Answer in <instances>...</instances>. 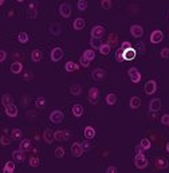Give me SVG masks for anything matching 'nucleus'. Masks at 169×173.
<instances>
[{"label": "nucleus", "instance_id": "nucleus-1", "mask_svg": "<svg viewBox=\"0 0 169 173\" xmlns=\"http://www.w3.org/2000/svg\"><path fill=\"white\" fill-rule=\"evenodd\" d=\"M134 165H136V168L138 169H144L148 167V160L146 157L142 154V153H137L136 157H134Z\"/></svg>", "mask_w": 169, "mask_h": 173}, {"label": "nucleus", "instance_id": "nucleus-2", "mask_svg": "<svg viewBox=\"0 0 169 173\" xmlns=\"http://www.w3.org/2000/svg\"><path fill=\"white\" fill-rule=\"evenodd\" d=\"M128 74H129L130 81L133 83H138L141 81V73L138 71V69H136V67H130L129 71H128Z\"/></svg>", "mask_w": 169, "mask_h": 173}, {"label": "nucleus", "instance_id": "nucleus-3", "mask_svg": "<svg viewBox=\"0 0 169 173\" xmlns=\"http://www.w3.org/2000/svg\"><path fill=\"white\" fill-rule=\"evenodd\" d=\"M163 39H164V34H163V31H160V30H154V31L150 34V43H153V45L161 43Z\"/></svg>", "mask_w": 169, "mask_h": 173}, {"label": "nucleus", "instance_id": "nucleus-4", "mask_svg": "<svg viewBox=\"0 0 169 173\" xmlns=\"http://www.w3.org/2000/svg\"><path fill=\"white\" fill-rule=\"evenodd\" d=\"M63 118H65V115H63V113L60 110H54L50 114V121L52 124H60L63 121Z\"/></svg>", "mask_w": 169, "mask_h": 173}, {"label": "nucleus", "instance_id": "nucleus-5", "mask_svg": "<svg viewBox=\"0 0 169 173\" xmlns=\"http://www.w3.org/2000/svg\"><path fill=\"white\" fill-rule=\"evenodd\" d=\"M59 13L62 18H70V15H71V7L70 4H67V3H62V4L59 5Z\"/></svg>", "mask_w": 169, "mask_h": 173}, {"label": "nucleus", "instance_id": "nucleus-6", "mask_svg": "<svg viewBox=\"0 0 169 173\" xmlns=\"http://www.w3.org/2000/svg\"><path fill=\"white\" fill-rule=\"evenodd\" d=\"M50 58H51L52 62H59L63 58V50L60 47H55V49L51 50V54H50Z\"/></svg>", "mask_w": 169, "mask_h": 173}, {"label": "nucleus", "instance_id": "nucleus-7", "mask_svg": "<svg viewBox=\"0 0 169 173\" xmlns=\"http://www.w3.org/2000/svg\"><path fill=\"white\" fill-rule=\"evenodd\" d=\"M137 55V51L133 49V47H128V49L122 50V56L124 60H133Z\"/></svg>", "mask_w": 169, "mask_h": 173}, {"label": "nucleus", "instance_id": "nucleus-8", "mask_svg": "<svg viewBox=\"0 0 169 173\" xmlns=\"http://www.w3.org/2000/svg\"><path fill=\"white\" fill-rule=\"evenodd\" d=\"M70 138V132L69 130H56L54 132V140L56 141H67Z\"/></svg>", "mask_w": 169, "mask_h": 173}, {"label": "nucleus", "instance_id": "nucleus-9", "mask_svg": "<svg viewBox=\"0 0 169 173\" xmlns=\"http://www.w3.org/2000/svg\"><path fill=\"white\" fill-rule=\"evenodd\" d=\"M98 99H99V90L97 87H91L89 90V102L95 105L98 103Z\"/></svg>", "mask_w": 169, "mask_h": 173}, {"label": "nucleus", "instance_id": "nucleus-10", "mask_svg": "<svg viewBox=\"0 0 169 173\" xmlns=\"http://www.w3.org/2000/svg\"><path fill=\"white\" fill-rule=\"evenodd\" d=\"M157 90V83L156 81H148L146 83H145V93L148 94V96H152V94H154Z\"/></svg>", "mask_w": 169, "mask_h": 173}, {"label": "nucleus", "instance_id": "nucleus-11", "mask_svg": "<svg viewBox=\"0 0 169 173\" xmlns=\"http://www.w3.org/2000/svg\"><path fill=\"white\" fill-rule=\"evenodd\" d=\"M71 154L74 157H81L83 154V148H82V144L79 142H74L71 145Z\"/></svg>", "mask_w": 169, "mask_h": 173}, {"label": "nucleus", "instance_id": "nucleus-12", "mask_svg": "<svg viewBox=\"0 0 169 173\" xmlns=\"http://www.w3.org/2000/svg\"><path fill=\"white\" fill-rule=\"evenodd\" d=\"M90 32H91V36H93V38L101 39L103 36V34H105V28L102 26H94Z\"/></svg>", "mask_w": 169, "mask_h": 173}, {"label": "nucleus", "instance_id": "nucleus-13", "mask_svg": "<svg viewBox=\"0 0 169 173\" xmlns=\"http://www.w3.org/2000/svg\"><path fill=\"white\" fill-rule=\"evenodd\" d=\"M91 75H93V79L94 81H102L106 78V71H105L103 69H95L93 70V73H91Z\"/></svg>", "mask_w": 169, "mask_h": 173}, {"label": "nucleus", "instance_id": "nucleus-14", "mask_svg": "<svg viewBox=\"0 0 169 173\" xmlns=\"http://www.w3.org/2000/svg\"><path fill=\"white\" fill-rule=\"evenodd\" d=\"M130 34L134 36V38H141V36L144 35V30L141 26L138 24H133L130 27Z\"/></svg>", "mask_w": 169, "mask_h": 173}, {"label": "nucleus", "instance_id": "nucleus-15", "mask_svg": "<svg viewBox=\"0 0 169 173\" xmlns=\"http://www.w3.org/2000/svg\"><path fill=\"white\" fill-rule=\"evenodd\" d=\"M160 109H161V101L158 99V98H153L149 103V110L156 113V111H158Z\"/></svg>", "mask_w": 169, "mask_h": 173}, {"label": "nucleus", "instance_id": "nucleus-16", "mask_svg": "<svg viewBox=\"0 0 169 173\" xmlns=\"http://www.w3.org/2000/svg\"><path fill=\"white\" fill-rule=\"evenodd\" d=\"M5 114L8 115L9 118H15L16 115H18V107H16L13 103H11L9 106L5 107Z\"/></svg>", "mask_w": 169, "mask_h": 173}, {"label": "nucleus", "instance_id": "nucleus-17", "mask_svg": "<svg viewBox=\"0 0 169 173\" xmlns=\"http://www.w3.org/2000/svg\"><path fill=\"white\" fill-rule=\"evenodd\" d=\"M84 26H86V22H84L83 18H77L73 23L74 30H77V31H81L82 28H84Z\"/></svg>", "mask_w": 169, "mask_h": 173}, {"label": "nucleus", "instance_id": "nucleus-18", "mask_svg": "<svg viewBox=\"0 0 169 173\" xmlns=\"http://www.w3.org/2000/svg\"><path fill=\"white\" fill-rule=\"evenodd\" d=\"M43 140H45L47 144H51L54 141V132L51 129H46L45 133H43Z\"/></svg>", "mask_w": 169, "mask_h": 173}, {"label": "nucleus", "instance_id": "nucleus-19", "mask_svg": "<svg viewBox=\"0 0 169 173\" xmlns=\"http://www.w3.org/2000/svg\"><path fill=\"white\" fill-rule=\"evenodd\" d=\"M73 114H74V117H77V118L82 117V114H83V106L82 105H79V103L74 105L73 106Z\"/></svg>", "mask_w": 169, "mask_h": 173}, {"label": "nucleus", "instance_id": "nucleus-20", "mask_svg": "<svg viewBox=\"0 0 169 173\" xmlns=\"http://www.w3.org/2000/svg\"><path fill=\"white\" fill-rule=\"evenodd\" d=\"M27 16H28V18H31V19H35L36 18V3L35 2L30 3V5H28V13H27Z\"/></svg>", "mask_w": 169, "mask_h": 173}, {"label": "nucleus", "instance_id": "nucleus-21", "mask_svg": "<svg viewBox=\"0 0 169 173\" xmlns=\"http://www.w3.org/2000/svg\"><path fill=\"white\" fill-rule=\"evenodd\" d=\"M84 137L87 138V140H91V138L95 137V129L93 126H86L84 128Z\"/></svg>", "mask_w": 169, "mask_h": 173}, {"label": "nucleus", "instance_id": "nucleus-22", "mask_svg": "<svg viewBox=\"0 0 169 173\" xmlns=\"http://www.w3.org/2000/svg\"><path fill=\"white\" fill-rule=\"evenodd\" d=\"M70 93L73 94V96H81V93H82V86L78 83H74L70 86Z\"/></svg>", "mask_w": 169, "mask_h": 173}, {"label": "nucleus", "instance_id": "nucleus-23", "mask_svg": "<svg viewBox=\"0 0 169 173\" xmlns=\"http://www.w3.org/2000/svg\"><path fill=\"white\" fill-rule=\"evenodd\" d=\"M12 101H13L12 96H11V94H8V93H5L4 96L2 97V103H3V106H4V107H7V106H9L11 103H13Z\"/></svg>", "mask_w": 169, "mask_h": 173}, {"label": "nucleus", "instance_id": "nucleus-24", "mask_svg": "<svg viewBox=\"0 0 169 173\" xmlns=\"http://www.w3.org/2000/svg\"><path fill=\"white\" fill-rule=\"evenodd\" d=\"M15 171V162L13 161H7L3 167V172L4 173H12Z\"/></svg>", "mask_w": 169, "mask_h": 173}, {"label": "nucleus", "instance_id": "nucleus-25", "mask_svg": "<svg viewBox=\"0 0 169 173\" xmlns=\"http://www.w3.org/2000/svg\"><path fill=\"white\" fill-rule=\"evenodd\" d=\"M12 158L15 161H18V162H23V161H24V154H23V150H20V149H19V150H15L12 153Z\"/></svg>", "mask_w": 169, "mask_h": 173}, {"label": "nucleus", "instance_id": "nucleus-26", "mask_svg": "<svg viewBox=\"0 0 169 173\" xmlns=\"http://www.w3.org/2000/svg\"><path fill=\"white\" fill-rule=\"evenodd\" d=\"M22 70H23V64L20 62H13L11 64V73L12 74H20Z\"/></svg>", "mask_w": 169, "mask_h": 173}, {"label": "nucleus", "instance_id": "nucleus-27", "mask_svg": "<svg viewBox=\"0 0 169 173\" xmlns=\"http://www.w3.org/2000/svg\"><path fill=\"white\" fill-rule=\"evenodd\" d=\"M42 56H43V54L40 50H34L31 52V59L34 62H40V60H42Z\"/></svg>", "mask_w": 169, "mask_h": 173}, {"label": "nucleus", "instance_id": "nucleus-28", "mask_svg": "<svg viewBox=\"0 0 169 173\" xmlns=\"http://www.w3.org/2000/svg\"><path fill=\"white\" fill-rule=\"evenodd\" d=\"M99 52L102 54V55H107V54H110V50H111V46L109 45V43H102L99 49Z\"/></svg>", "mask_w": 169, "mask_h": 173}, {"label": "nucleus", "instance_id": "nucleus-29", "mask_svg": "<svg viewBox=\"0 0 169 173\" xmlns=\"http://www.w3.org/2000/svg\"><path fill=\"white\" fill-rule=\"evenodd\" d=\"M50 32L56 36V35H59V34L62 32V28H60V26L58 24V23H52L51 27H50Z\"/></svg>", "mask_w": 169, "mask_h": 173}, {"label": "nucleus", "instance_id": "nucleus-30", "mask_svg": "<svg viewBox=\"0 0 169 173\" xmlns=\"http://www.w3.org/2000/svg\"><path fill=\"white\" fill-rule=\"evenodd\" d=\"M156 167L158 169H167L169 167V162L165 160V158H158V160L156 161Z\"/></svg>", "mask_w": 169, "mask_h": 173}, {"label": "nucleus", "instance_id": "nucleus-31", "mask_svg": "<svg viewBox=\"0 0 169 173\" xmlns=\"http://www.w3.org/2000/svg\"><path fill=\"white\" fill-rule=\"evenodd\" d=\"M31 149V140H23L20 142V150L26 152V150H30Z\"/></svg>", "mask_w": 169, "mask_h": 173}, {"label": "nucleus", "instance_id": "nucleus-32", "mask_svg": "<svg viewBox=\"0 0 169 173\" xmlns=\"http://www.w3.org/2000/svg\"><path fill=\"white\" fill-rule=\"evenodd\" d=\"M78 69V64H75L74 62H71V60H69L66 64H65V70L67 71V73H71V71L77 70Z\"/></svg>", "mask_w": 169, "mask_h": 173}, {"label": "nucleus", "instance_id": "nucleus-33", "mask_svg": "<svg viewBox=\"0 0 169 173\" xmlns=\"http://www.w3.org/2000/svg\"><path fill=\"white\" fill-rule=\"evenodd\" d=\"M106 103L107 105H114V103H117V96L116 94H113V93H110V94H107L106 96Z\"/></svg>", "mask_w": 169, "mask_h": 173}, {"label": "nucleus", "instance_id": "nucleus-34", "mask_svg": "<svg viewBox=\"0 0 169 173\" xmlns=\"http://www.w3.org/2000/svg\"><path fill=\"white\" fill-rule=\"evenodd\" d=\"M141 105V99L138 97H131L130 99V107L131 109H137V107H140Z\"/></svg>", "mask_w": 169, "mask_h": 173}, {"label": "nucleus", "instance_id": "nucleus-35", "mask_svg": "<svg viewBox=\"0 0 169 173\" xmlns=\"http://www.w3.org/2000/svg\"><path fill=\"white\" fill-rule=\"evenodd\" d=\"M45 105H46L45 97H38V98L35 99V106L38 107V109H42V107H45Z\"/></svg>", "mask_w": 169, "mask_h": 173}, {"label": "nucleus", "instance_id": "nucleus-36", "mask_svg": "<svg viewBox=\"0 0 169 173\" xmlns=\"http://www.w3.org/2000/svg\"><path fill=\"white\" fill-rule=\"evenodd\" d=\"M90 46L93 47V49H99L101 47V39H98V38H93L91 36V39H90Z\"/></svg>", "mask_w": 169, "mask_h": 173}, {"label": "nucleus", "instance_id": "nucleus-37", "mask_svg": "<svg viewBox=\"0 0 169 173\" xmlns=\"http://www.w3.org/2000/svg\"><path fill=\"white\" fill-rule=\"evenodd\" d=\"M83 56L87 58L89 60H93L94 58H95V52H94V50H84Z\"/></svg>", "mask_w": 169, "mask_h": 173}, {"label": "nucleus", "instance_id": "nucleus-38", "mask_svg": "<svg viewBox=\"0 0 169 173\" xmlns=\"http://www.w3.org/2000/svg\"><path fill=\"white\" fill-rule=\"evenodd\" d=\"M23 137V133L20 129H13L12 130V140H20Z\"/></svg>", "mask_w": 169, "mask_h": 173}, {"label": "nucleus", "instance_id": "nucleus-39", "mask_svg": "<svg viewBox=\"0 0 169 173\" xmlns=\"http://www.w3.org/2000/svg\"><path fill=\"white\" fill-rule=\"evenodd\" d=\"M87 0H78V3H77V7H78L79 11H84V9L87 8Z\"/></svg>", "mask_w": 169, "mask_h": 173}, {"label": "nucleus", "instance_id": "nucleus-40", "mask_svg": "<svg viewBox=\"0 0 169 173\" xmlns=\"http://www.w3.org/2000/svg\"><path fill=\"white\" fill-rule=\"evenodd\" d=\"M28 35H27L26 32H19V35H18V40L20 43H27L28 42Z\"/></svg>", "mask_w": 169, "mask_h": 173}, {"label": "nucleus", "instance_id": "nucleus-41", "mask_svg": "<svg viewBox=\"0 0 169 173\" xmlns=\"http://www.w3.org/2000/svg\"><path fill=\"white\" fill-rule=\"evenodd\" d=\"M55 157H58V158L65 157V149H63L62 146H58L55 149Z\"/></svg>", "mask_w": 169, "mask_h": 173}, {"label": "nucleus", "instance_id": "nucleus-42", "mask_svg": "<svg viewBox=\"0 0 169 173\" xmlns=\"http://www.w3.org/2000/svg\"><path fill=\"white\" fill-rule=\"evenodd\" d=\"M101 7L103 9H109L111 7V0H101Z\"/></svg>", "mask_w": 169, "mask_h": 173}, {"label": "nucleus", "instance_id": "nucleus-43", "mask_svg": "<svg viewBox=\"0 0 169 173\" xmlns=\"http://www.w3.org/2000/svg\"><path fill=\"white\" fill-rule=\"evenodd\" d=\"M79 63H81V66H83V67H89V66H90V60L87 59V58H84L83 55L81 56V59H79Z\"/></svg>", "mask_w": 169, "mask_h": 173}, {"label": "nucleus", "instance_id": "nucleus-44", "mask_svg": "<svg viewBox=\"0 0 169 173\" xmlns=\"http://www.w3.org/2000/svg\"><path fill=\"white\" fill-rule=\"evenodd\" d=\"M160 55H161V58H164V59H169V47H164V49L161 50Z\"/></svg>", "mask_w": 169, "mask_h": 173}, {"label": "nucleus", "instance_id": "nucleus-45", "mask_svg": "<svg viewBox=\"0 0 169 173\" xmlns=\"http://www.w3.org/2000/svg\"><path fill=\"white\" fill-rule=\"evenodd\" d=\"M40 164V160L38 157H31L30 158V167H38Z\"/></svg>", "mask_w": 169, "mask_h": 173}, {"label": "nucleus", "instance_id": "nucleus-46", "mask_svg": "<svg viewBox=\"0 0 169 173\" xmlns=\"http://www.w3.org/2000/svg\"><path fill=\"white\" fill-rule=\"evenodd\" d=\"M140 145H141V146H142L144 149H149V148H150V141L148 140V138H142Z\"/></svg>", "mask_w": 169, "mask_h": 173}, {"label": "nucleus", "instance_id": "nucleus-47", "mask_svg": "<svg viewBox=\"0 0 169 173\" xmlns=\"http://www.w3.org/2000/svg\"><path fill=\"white\" fill-rule=\"evenodd\" d=\"M0 142H2V145H4V146H7V145H9V142H11V140H9L7 135H2V138H0Z\"/></svg>", "mask_w": 169, "mask_h": 173}, {"label": "nucleus", "instance_id": "nucleus-48", "mask_svg": "<svg viewBox=\"0 0 169 173\" xmlns=\"http://www.w3.org/2000/svg\"><path fill=\"white\" fill-rule=\"evenodd\" d=\"M117 35H116V34H111V35L109 36V42H107V43H109V45L111 46V45H114V43H117Z\"/></svg>", "mask_w": 169, "mask_h": 173}, {"label": "nucleus", "instance_id": "nucleus-49", "mask_svg": "<svg viewBox=\"0 0 169 173\" xmlns=\"http://www.w3.org/2000/svg\"><path fill=\"white\" fill-rule=\"evenodd\" d=\"M116 59L118 60V62H122V60H124V56H122V49L117 50V55H116Z\"/></svg>", "mask_w": 169, "mask_h": 173}, {"label": "nucleus", "instance_id": "nucleus-50", "mask_svg": "<svg viewBox=\"0 0 169 173\" xmlns=\"http://www.w3.org/2000/svg\"><path fill=\"white\" fill-rule=\"evenodd\" d=\"M161 122H163L164 125H168L169 124V114H164L163 117H161Z\"/></svg>", "mask_w": 169, "mask_h": 173}, {"label": "nucleus", "instance_id": "nucleus-51", "mask_svg": "<svg viewBox=\"0 0 169 173\" xmlns=\"http://www.w3.org/2000/svg\"><path fill=\"white\" fill-rule=\"evenodd\" d=\"M5 58H7V52L4 51V50H0V63L4 62Z\"/></svg>", "mask_w": 169, "mask_h": 173}, {"label": "nucleus", "instance_id": "nucleus-52", "mask_svg": "<svg viewBox=\"0 0 169 173\" xmlns=\"http://www.w3.org/2000/svg\"><path fill=\"white\" fill-rule=\"evenodd\" d=\"M106 172H107V173H116V172H117V167H114V165H110V167L106 168Z\"/></svg>", "mask_w": 169, "mask_h": 173}, {"label": "nucleus", "instance_id": "nucleus-53", "mask_svg": "<svg viewBox=\"0 0 169 173\" xmlns=\"http://www.w3.org/2000/svg\"><path fill=\"white\" fill-rule=\"evenodd\" d=\"M128 47H130V42H124L122 46H121V49L125 50V49H128Z\"/></svg>", "mask_w": 169, "mask_h": 173}, {"label": "nucleus", "instance_id": "nucleus-54", "mask_svg": "<svg viewBox=\"0 0 169 173\" xmlns=\"http://www.w3.org/2000/svg\"><path fill=\"white\" fill-rule=\"evenodd\" d=\"M82 148H83V150H86V149L89 148V142H87V141H83V142H82Z\"/></svg>", "mask_w": 169, "mask_h": 173}, {"label": "nucleus", "instance_id": "nucleus-55", "mask_svg": "<svg viewBox=\"0 0 169 173\" xmlns=\"http://www.w3.org/2000/svg\"><path fill=\"white\" fill-rule=\"evenodd\" d=\"M30 78H32V73H28V71H27L26 75H24V79H30Z\"/></svg>", "mask_w": 169, "mask_h": 173}, {"label": "nucleus", "instance_id": "nucleus-56", "mask_svg": "<svg viewBox=\"0 0 169 173\" xmlns=\"http://www.w3.org/2000/svg\"><path fill=\"white\" fill-rule=\"evenodd\" d=\"M136 150H137V153H142L144 148H142V146H141V145H140V146H137V148H136Z\"/></svg>", "mask_w": 169, "mask_h": 173}, {"label": "nucleus", "instance_id": "nucleus-57", "mask_svg": "<svg viewBox=\"0 0 169 173\" xmlns=\"http://www.w3.org/2000/svg\"><path fill=\"white\" fill-rule=\"evenodd\" d=\"M4 4V0H0V5H3Z\"/></svg>", "mask_w": 169, "mask_h": 173}, {"label": "nucleus", "instance_id": "nucleus-58", "mask_svg": "<svg viewBox=\"0 0 169 173\" xmlns=\"http://www.w3.org/2000/svg\"><path fill=\"white\" fill-rule=\"evenodd\" d=\"M167 150L169 152V142H168V144H167Z\"/></svg>", "mask_w": 169, "mask_h": 173}, {"label": "nucleus", "instance_id": "nucleus-59", "mask_svg": "<svg viewBox=\"0 0 169 173\" xmlns=\"http://www.w3.org/2000/svg\"><path fill=\"white\" fill-rule=\"evenodd\" d=\"M16 2H18V3H23V2H24V0H16Z\"/></svg>", "mask_w": 169, "mask_h": 173}, {"label": "nucleus", "instance_id": "nucleus-60", "mask_svg": "<svg viewBox=\"0 0 169 173\" xmlns=\"http://www.w3.org/2000/svg\"><path fill=\"white\" fill-rule=\"evenodd\" d=\"M168 126H169V124H168Z\"/></svg>", "mask_w": 169, "mask_h": 173}]
</instances>
